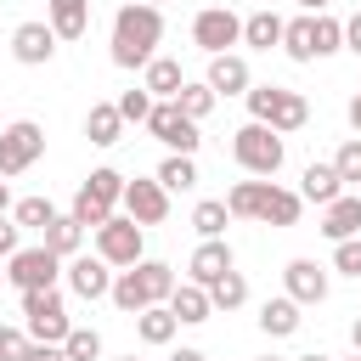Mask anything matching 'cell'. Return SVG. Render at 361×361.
<instances>
[{
  "label": "cell",
  "mask_w": 361,
  "mask_h": 361,
  "mask_svg": "<svg viewBox=\"0 0 361 361\" xmlns=\"http://www.w3.org/2000/svg\"><path fill=\"white\" fill-rule=\"evenodd\" d=\"M158 39H164V11L147 6V0H130V6L113 11V45H107V56H113V68H147L158 56Z\"/></svg>",
  "instance_id": "1"
},
{
  "label": "cell",
  "mask_w": 361,
  "mask_h": 361,
  "mask_svg": "<svg viewBox=\"0 0 361 361\" xmlns=\"http://www.w3.org/2000/svg\"><path fill=\"white\" fill-rule=\"evenodd\" d=\"M243 102H248V118L271 124L276 135H293V130L310 124V102H305L299 90H282V85H248Z\"/></svg>",
  "instance_id": "2"
},
{
  "label": "cell",
  "mask_w": 361,
  "mask_h": 361,
  "mask_svg": "<svg viewBox=\"0 0 361 361\" xmlns=\"http://www.w3.org/2000/svg\"><path fill=\"white\" fill-rule=\"evenodd\" d=\"M231 158H237V169L243 175H276L282 169V158H288V147H282V135L271 130V124H259V118H248L237 135H231Z\"/></svg>",
  "instance_id": "3"
},
{
  "label": "cell",
  "mask_w": 361,
  "mask_h": 361,
  "mask_svg": "<svg viewBox=\"0 0 361 361\" xmlns=\"http://www.w3.org/2000/svg\"><path fill=\"white\" fill-rule=\"evenodd\" d=\"M23 327H28V338H39V344H62V338L73 333L68 299H62L56 288H28V293H23Z\"/></svg>",
  "instance_id": "4"
},
{
  "label": "cell",
  "mask_w": 361,
  "mask_h": 361,
  "mask_svg": "<svg viewBox=\"0 0 361 361\" xmlns=\"http://www.w3.org/2000/svg\"><path fill=\"white\" fill-rule=\"evenodd\" d=\"M147 226H135L124 209L107 220V226H96V254L113 265V271H124V265H141L147 259V237H141Z\"/></svg>",
  "instance_id": "5"
},
{
  "label": "cell",
  "mask_w": 361,
  "mask_h": 361,
  "mask_svg": "<svg viewBox=\"0 0 361 361\" xmlns=\"http://www.w3.org/2000/svg\"><path fill=\"white\" fill-rule=\"evenodd\" d=\"M39 158H45V130H39L34 118H17V124L0 130V175H6V180L23 175V169H34Z\"/></svg>",
  "instance_id": "6"
},
{
  "label": "cell",
  "mask_w": 361,
  "mask_h": 361,
  "mask_svg": "<svg viewBox=\"0 0 361 361\" xmlns=\"http://www.w3.org/2000/svg\"><path fill=\"white\" fill-rule=\"evenodd\" d=\"M62 254H51L45 243L39 248H17L11 259H6V282L17 288V293H28V288H56V276H62Z\"/></svg>",
  "instance_id": "7"
},
{
  "label": "cell",
  "mask_w": 361,
  "mask_h": 361,
  "mask_svg": "<svg viewBox=\"0 0 361 361\" xmlns=\"http://www.w3.org/2000/svg\"><path fill=\"white\" fill-rule=\"evenodd\" d=\"M192 45H197V51H209V56H220V51L243 45V17H237L231 6H203V11L192 17Z\"/></svg>",
  "instance_id": "8"
},
{
  "label": "cell",
  "mask_w": 361,
  "mask_h": 361,
  "mask_svg": "<svg viewBox=\"0 0 361 361\" xmlns=\"http://www.w3.org/2000/svg\"><path fill=\"white\" fill-rule=\"evenodd\" d=\"M62 276H68V293H73V299L96 305V299L113 293V276H118V271H113L102 254H73V259L62 265Z\"/></svg>",
  "instance_id": "9"
},
{
  "label": "cell",
  "mask_w": 361,
  "mask_h": 361,
  "mask_svg": "<svg viewBox=\"0 0 361 361\" xmlns=\"http://www.w3.org/2000/svg\"><path fill=\"white\" fill-rule=\"evenodd\" d=\"M147 130L169 147V152H197V118H186L180 113V102H152V113H147Z\"/></svg>",
  "instance_id": "10"
},
{
  "label": "cell",
  "mask_w": 361,
  "mask_h": 361,
  "mask_svg": "<svg viewBox=\"0 0 361 361\" xmlns=\"http://www.w3.org/2000/svg\"><path fill=\"white\" fill-rule=\"evenodd\" d=\"M118 209H124L135 226H164V220H169V186H164L158 175H147V180H130Z\"/></svg>",
  "instance_id": "11"
},
{
  "label": "cell",
  "mask_w": 361,
  "mask_h": 361,
  "mask_svg": "<svg viewBox=\"0 0 361 361\" xmlns=\"http://www.w3.org/2000/svg\"><path fill=\"white\" fill-rule=\"evenodd\" d=\"M11 56H17L23 68H45V62L56 56V28L39 23V17H34V23H17V28H11Z\"/></svg>",
  "instance_id": "12"
},
{
  "label": "cell",
  "mask_w": 361,
  "mask_h": 361,
  "mask_svg": "<svg viewBox=\"0 0 361 361\" xmlns=\"http://www.w3.org/2000/svg\"><path fill=\"white\" fill-rule=\"evenodd\" d=\"M231 265H237L231 243H226V237H203V243L192 248V259H186V282H203V288H214V282H220Z\"/></svg>",
  "instance_id": "13"
},
{
  "label": "cell",
  "mask_w": 361,
  "mask_h": 361,
  "mask_svg": "<svg viewBox=\"0 0 361 361\" xmlns=\"http://www.w3.org/2000/svg\"><path fill=\"white\" fill-rule=\"evenodd\" d=\"M327 265H316V259H288L282 265V293L288 299H299V305H322L327 299Z\"/></svg>",
  "instance_id": "14"
},
{
  "label": "cell",
  "mask_w": 361,
  "mask_h": 361,
  "mask_svg": "<svg viewBox=\"0 0 361 361\" xmlns=\"http://www.w3.org/2000/svg\"><path fill=\"white\" fill-rule=\"evenodd\" d=\"M209 90L214 96H248V85H254V73H248V56H237V51H220V56H209Z\"/></svg>",
  "instance_id": "15"
},
{
  "label": "cell",
  "mask_w": 361,
  "mask_h": 361,
  "mask_svg": "<svg viewBox=\"0 0 361 361\" xmlns=\"http://www.w3.org/2000/svg\"><path fill=\"white\" fill-rule=\"evenodd\" d=\"M299 197L316 203V209H327L333 197H344V175L333 169V158H327V164H305V175H299Z\"/></svg>",
  "instance_id": "16"
},
{
  "label": "cell",
  "mask_w": 361,
  "mask_h": 361,
  "mask_svg": "<svg viewBox=\"0 0 361 361\" xmlns=\"http://www.w3.org/2000/svg\"><path fill=\"white\" fill-rule=\"evenodd\" d=\"M327 243H344V237H361V197H333L327 209H322V226H316Z\"/></svg>",
  "instance_id": "17"
},
{
  "label": "cell",
  "mask_w": 361,
  "mask_h": 361,
  "mask_svg": "<svg viewBox=\"0 0 361 361\" xmlns=\"http://www.w3.org/2000/svg\"><path fill=\"white\" fill-rule=\"evenodd\" d=\"M299 310H305V305H299V299H288V293L265 299V305H259V333H265V338H293V333H299V322H305Z\"/></svg>",
  "instance_id": "18"
},
{
  "label": "cell",
  "mask_w": 361,
  "mask_h": 361,
  "mask_svg": "<svg viewBox=\"0 0 361 361\" xmlns=\"http://www.w3.org/2000/svg\"><path fill=\"white\" fill-rule=\"evenodd\" d=\"M169 310L180 316V327H203V322L214 316V299H209L203 282H180V288L169 293Z\"/></svg>",
  "instance_id": "19"
},
{
  "label": "cell",
  "mask_w": 361,
  "mask_h": 361,
  "mask_svg": "<svg viewBox=\"0 0 361 361\" xmlns=\"http://www.w3.org/2000/svg\"><path fill=\"white\" fill-rule=\"evenodd\" d=\"M45 23L56 28V39H85V28H90V0H45Z\"/></svg>",
  "instance_id": "20"
},
{
  "label": "cell",
  "mask_w": 361,
  "mask_h": 361,
  "mask_svg": "<svg viewBox=\"0 0 361 361\" xmlns=\"http://www.w3.org/2000/svg\"><path fill=\"white\" fill-rule=\"evenodd\" d=\"M85 135H90V147H118V141H124V113H118V102H96V107L85 113Z\"/></svg>",
  "instance_id": "21"
},
{
  "label": "cell",
  "mask_w": 361,
  "mask_h": 361,
  "mask_svg": "<svg viewBox=\"0 0 361 361\" xmlns=\"http://www.w3.org/2000/svg\"><path fill=\"white\" fill-rule=\"evenodd\" d=\"M175 333H180V316H175L169 305H147V310L135 316V338H141V344H152V350H164Z\"/></svg>",
  "instance_id": "22"
},
{
  "label": "cell",
  "mask_w": 361,
  "mask_h": 361,
  "mask_svg": "<svg viewBox=\"0 0 361 361\" xmlns=\"http://www.w3.org/2000/svg\"><path fill=\"white\" fill-rule=\"evenodd\" d=\"M141 85H147L158 102H175V96H180V85H186V73H180V62H175V56H152V62L141 68Z\"/></svg>",
  "instance_id": "23"
},
{
  "label": "cell",
  "mask_w": 361,
  "mask_h": 361,
  "mask_svg": "<svg viewBox=\"0 0 361 361\" xmlns=\"http://www.w3.org/2000/svg\"><path fill=\"white\" fill-rule=\"evenodd\" d=\"M265 197H271V180L254 175V180H237V186L226 192V209H231V220H259Z\"/></svg>",
  "instance_id": "24"
},
{
  "label": "cell",
  "mask_w": 361,
  "mask_h": 361,
  "mask_svg": "<svg viewBox=\"0 0 361 361\" xmlns=\"http://www.w3.org/2000/svg\"><path fill=\"white\" fill-rule=\"evenodd\" d=\"M282 28H288V23L265 6V11L243 17V45H248V51H276V45H282Z\"/></svg>",
  "instance_id": "25"
},
{
  "label": "cell",
  "mask_w": 361,
  "mask_h": 361,
  "mask_svg": "<svg viewBox=\"0 0 361 361\" xmlns=\"http://www.w3.org/2000/svg\"><path fill=\"white\" fill-rule=\"evenodd\" d=\"M299 214H305V197L271 180V197H265V209H259V226H299Z\"/></svg>",
  "instance_id": "26"
},
{
  "label": "cell",
  "mask_w": 361,
  "mask_h": 361,
  "mask_svg": "<svg viewBox=\"0 0 361 361\" xmlns=\"http://www.w3.org/2000/svg\"><path fill=\"white\" fill-rule=\"evenodd\" d=\"M107 299H113L124 316H141V310L152 305V299H147V282H141V271H135V265H124V271L113 276V293H107Z\"/></svg>",
  "instance_id": "27"
},
{
  "label": "cell",
  "mask_w": 361,
  "mask_h": 361,
  "mask_svg": "<svg viewBox=\"0 0 361 361\" xmlns=\"http://www.w3.org/2000/svg\"><path fill=\"white\" fill-rule=\"evenodd\" d=\"M39 237H45V248H51V254H62V259H73V254L85 248V226H79L73 214H56Z\"/></svg>",
  "instance_id": "28"
},
{
  "label": "cell",
  "mask_w": 361,
  "mask_h": 361,
  "mask_svg": "<svg viewBox=\"0 0 361 361\" xmlns=\"http://www.w3.org/2000/svg\"><path fill=\"white\" fill-rule=\"evenodd\" d=\"M282 51H288L293 62H316V17H310V11L282 28Z\"/></svg>",
  "instance_id": "29"
},
{
  "label": "cell",
  "mask_w": 361,
  "mask_h": 361,
  "mask_svg": "<svg viewBox=\"0 0 361 361\" xmlns=\"http://www.w3.org/2000/svg\"><path fill=\"white\" fill-rule=\"evenodd\" d=\"M135 271H141V282H147V299H152V305H169V293L180 288L175 265H164V259H141Z\"/></svg>",
  "instance_id": "30"
},
{
  "label": "cell",
  "mask_w": 361,
  "mask_h": 361,
  "mask_svg": "<svg viewBox=\"0 0 361 361\" xmlns=\"http://www.w3.org/2000/svg\"><path fill=\"white\" fill-rule=\"evenodd\" d=\"M124 186H130V180H124L113 164H102V169H90V175H85V192H90V197H102L107 209H118V203H124Z\"/></svg>",
  "instance_id": "31"
},
{
  "label": "cell",
  "mask_w": 361,
  "mask_h": 361,
  "mask_svg": "<svg viewBox=\"0 0 361 361\" xmlns=\"http://www.w3.org/2000/svg\"><path fill=\"white\" fill-rule=\"evenodd\" d=\"M226 226H231L226 197H203V203L192 209V231H197V237H226Z\"/></svg>",
  "instance_id": "32"
},
{
  "label": "cell",
  "mask_w": 361,
  "mask_h": 361,
  "mask_svg": "<svg viewBox=\"0 0 361 361\" xmlns=\"http://www.w3.org/2000/svg\"><path fill=\"white\" fill-rule=\"evenodd\" d=\"M175 102H180V113H186V118H197V124H203V118L214 113V102H220V96L209 90V79H186Z\"/></svg>",
  "instance_id": "33"
},
{
  "label": "cell",
  "mask_w": 361,
  "mask_h": 361,
  "mask_svg": "<svg viewBox=\"0 0 361 361\" xmlns=\"http://www.w3.org/2000/svg\"><path fill=\"white\" fill-rule=\"evenodd\" d=\"M158 180H164L169 192H192V186H197V164H192V152H169V158L158 164Z\"/></svg>",
  "instance_id": "34"
},
{
  "label": "cell",
  "mask_w": 361,
  "mask_h": 361,
  "mask_svg": "<svg viewBox=\"0 0 361 361\" xmlns=\"http://www.w3.org/2000/svg\"><path fill=\"white\" fill-rule=\"evenodd\" d=\"M209 299H214V310H243V305H248V276L231 265V271L209 288Z\"/></svg>",
  "instance_id": "35"
},
{
  "label": "cell",
  "mask_w": 361,
  "mask_h": 361,
  "mask_svg": "<svg viewBox=\"0 0 361 361\" xmlns=\"http://www.w3.org/2000/svg\"><path fill=\"white\" fill-rule=\"evenodd\" d=\"M68 214H73V220H79V226H85V231H96V226H107V220H113V214H118V209H107V203H102V197H90V192H85V186H79V192H73V209H68Z\"/></svg>",
  "instance_id": "36"
},
{
  "label": "cell",
  "mask_w": 361,
  "mask_h": 361,
  "mask_svg": "<svg viewBox=\"0 0 361 361\" xmlns=\"http://www.w3.org/2000/svg\"><path fill=\"white\" fill-rule=\"evenodd\" d=\"M11 220L23 231H45L56 220V209H51V197H23V203H11Z\"/></svg>",
  "instance_id": "37"
},
{
  "label": "cell",
  "mask_w": 361,
  "mask_h": 361,
  "mask_svg": "<svg viewBox=\"0 0 361 361\" xmlns=\"http://www.w3.org/2000/svg\"><path fill=\"white\" fill-rule=\"evenodd\" d=\"M62 350H68V361H102V333L96 327H73L62 338Z\"/></svg>",
  "instance_id": "38"
},
{
  "label": "cell",
  "mask_w": 361,
  "mask_h": 361,
  "mask_svg": "<svg viewBox=\"0 0 361 361\" xmlns=\"http://www.w3.org/2000/svg\"><path fill=\"white\" fill-rule=\"evenodd\" d=\"M333 51H344V23L327 17V11H316V62L333 56Z\"/></svg>",
  "instance_id": "39"
},
{
  "label": "cell",
  "mask_w": 361,
  "mask_h": 361,
  "mask_svg": "<svg viewBox=\"0 0 361 361\" xmlns=\"http://www.w3.org/2000/svg\"><path fill=\"white\" fill-rule=\"evenodd\" d=\"M152 102H158V96H152L147 85H135V90H124V96H118V113H124V124H147V113H152Z\"/></svg>",
  "instance_id": "40"
},
{
  "label": "cell",
  "mask_w": 361,
  "mask_h": 361,
  "mask_svg": "<svg viewBox=\"0 0 361 361\" xmlns=\"http://www.w3.org/2000/svg\"><path fill=\"white\" fill-rule=\"evenodd\" d=\"M333 169L344 175V186H361V135H350V141L333 152Z\"/></svg>",
  "instance_id": "41"
},
{
  "label": "cell",
  "mask_w": 361,
  "mask_h": 361,
  "mask_svg": "<svg viewBox=\"0 0 361 361\" xmlns=\"http://www.w3.org/2000/svg\"><path fill=\"white\" fill-rule=\"evenodd\" d=\"M333 271L361 282V237H344V243H333Z\"/></svg>",
  "instance_id": "42"
},
{
  "label": "cell",
  "mask_w": 361,
  "mask_h": 361,
  "mask_svg": "<svg viewBox=\"0 0 361 361\" xmlns=\"http://www.w3.org/2000/svg\"><path fill=\"white\" fill-rule=\"evenodd\" d=\"M28 327H0V361H28Z\"/></svg>",
  "instance_id": "43"
},
{
  "label": "cell",
  "mask_w": 361,
  "mask_h": 361,
  "mask_svg": "<svg viewBox=\"0 0 361 361\" xmlns=\"http://www.w3.org/2000/svg\"><path fill=\"white\" fill-rule=\"evenodd\" d=\"M17 237H23V226H17V220H11V214H0V259H11V254H17V248H23V243H17Z\"/></svg>",
  "instance_id": "44"
},
{
  "label": "cell",
  "mask_w": 361,
  "mask_h": 361,
  "mask_svg": "<svg viewBox=\"0 0 361 361\" xmlns=\"http://www.w3.org/2000/svg\"><path fill=\"white\" fill-rule=\"evenodd\" d=\"M28 361H68V350H62V344H39V338H34V344H28Z\"/></svg>",
  "instance_id": "45"
},
{
  "label": "cell",
  "mask_w": 361,
  "mask_h": 361,
  "mask_svg": "<svg viewBox=\"0 0 361 361\" xmlns=\"http://www.w3.org/2000/svg\"><path fill=\"white\" fill-rule=\"evenodd\" d=\"M344 51H355V56H361V11H355V17H344Z\"/></svg>",
  "instance_id": "46"
},
{
  "label": "cell",
  "mask_w": 361,
  "mask_h": 361,
  "mask_svg": "<svg viewBox=\"0 0 361 361\" xmlns=\"http://www.w3.org/2000/svg\"><path fill=\"white\" fill-rule=\"evenodd\" d=\"M350 130H355V135H361V90H355V96H350Z\"/></svg>",
  "instance_id": "47"
},
{
  "label": "cell",
  "mask_w": 361,
  "mask_h": 361,
  "mask_svg": "<svg viewBox=\"0 0 361 361\" xmlns=\"http://www.w3.org/2000/svg\"><path fill=\"white\" fill-rule=\"evenodd\" d=\"M169 361H209V355H203V350H192V344H186V350H175V355H169Z\"/></svg>",
  "instance_id": "48"
},
{
  "label": "cell",
  "mask_w": 361,
  "mask_h": 361,
  "mask_svg": "<svg viewBox=\"0 0 361 361\" xmlns=\"http://www.w3.org/2000/svg\"><path fill=\"white\" fill-rule=\"evenodd\" d=\"M293 6H299V11H310V17H316V11H327V0H293Z\"/></svg>",
  "instance_id": "49"
},
{
  "label": "cell",
  "mask_w": 361,
  "mask_h": 361,
  "mask_svg": "<svg viewBox=\"0 0 361 361\" xmlns=\"http://www.w3.org/2000/svg\"><path fill=\"white\" fill-rule=\"evenodd\" d=\"M350 344H355V350H361V316H355V322H350Z\"/></svg>",
  "instance_id": "50"
},
{
  "label": "cell",
  "mask_w": 361,
  "mask_h": 361,
  "mask_svg": "<svg viewBox=\"0 0 361 361\" xmlns=\"http://www.w3.org/2000/svg\"><path fill=\"white\" fill-rule=\"evenodd\" d=\"M11 209V192H6V175H0V214Z\"/></svg>",
  "instance_id": "51"
},
{
  "label": "cell",
  "mask_w": 361,
  "mask_h": 361,
  "mask_svg": "<svg viewBox=\"0 0 361 361\" xmlns=\"http://www.w3.org/2000/svg\"><path fill=\"white\" fill-rule=\"evenodd\" d=\"M293 361H333V355H322V350H310V355H293Z\"/></svg>",
  "instance_id": "52"
},
{
  "label": "cell",
  "mask_w": 361,
  "mask_h": 361,
  "mask_svg": "<svg viewBox=\"0 0 361 361\" xmlns=\"http://www.w3.org/2000/svg\"><path fill=\"white\" fill-rule=\"evenodd\" d=\"M259 361H282V355H259Z\"/></svg>",
  "instance_id": "53"
},
{
  "label": "cell",
  "mask_w": 361,
  "mask_h": 361,
  "mask_svg": "<svg viewBox=\"0 0 361 361\" xmlns=\"http://www.w3.org/2000/svg\"><path fill=\"white\" fill-rule=\"evenodd\" d=\"M118 361H141V355H118Z\"/></svg>",
  "instance_id": "54"
},
{
  "label": "cell",
  "mask_w": 361,
  "mask_h": 361,
  "mask_svg": "<svg viewBox=\"0 0 361 361\" xmlns=\"http://www.w3.org/2000/svg\"><path fill=\"white\" fill-rule=\"evenodd\" d=\"M344 361H361V350H355V355H344Z\"/></svg>",
  "instance_id": "55"
},
{
  "label": "cell",
  "mask_w": 361,
  "mask_h": 361,
  "mask_svg": "<svg viewBox=\"0 0 361 361\" xmlns=\"http://www.w3.org/2000/svg\"><path fill=\"white\" fill-rule=\"evenodd\" d=\"M147 6H164V0H147Z\"/></svg>",
  "instance_id": "56"
},
{
  "label": "cell",
  "mask_w": 361,
  "mask_h": 361,
  "mask_svg": "<svg viewBox=\"0 0 361 361\" xmlns=\"http://www.w3.org/2000/svg\"><path fill=\"white\" fill-rule=\"evenodd\" d=\"M0 282H6V271H0Z\"/></svg>",
  "instance_id": "57"
}]
</instances>
